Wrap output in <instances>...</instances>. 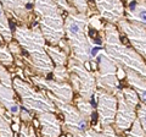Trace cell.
Segmentation results:
<instances>
[{
  "instance_id": "ac0fdd59",
  "label": "cell",
  "mask_w": 146,
  "mask_h": 137,
  "mask_svg": "<svg viewBox=\"0 0 146 137\" xmlns=\"http://www.w3.org/2000/svg\"><path fill=\"white\" fill-rule=\"evenodd\" d=\"M123 71L125 72L128 83L133 87V89L136 92V94H138L139 99L144 104H146V79H144L143 76H140L139 74H136L135 71L130 70V68L123 67Z\"/></svg>"
},
{
  "instance_id": "52a82bcc",
  "label": "cell",
  "mask_w": 146,
  "mask_h": 137,
  "mask_svg": "<svg viewBox=\"0 0 146 137\" xmlns=\"http://www.w3.org/2000/svg\"><path fill=\"white\" fill-rule=\"evenodd\" d=\"M117 70V62L112 60L105 50H100L98 56V68L94 72L96 87L116 95L118 91L121 89Z\"/></svg>"
},
{
  "instance_id": "ba28073f",
  "label": "cell",
  "mask_w": 146,
  "mask_h": 137,
  "mask_svg": "<svg viewBox=\"0 0 146 137\" xmlns=\"http://www.w3.org/2000/svg\"><path fill=\"white\" fill-rule=\"evenodd\" d=\"M48 95L54 102L55 105H56L57 110H60L62 113V115H63L62 129L65 132H67V134H70L72 136V135L79 134V132H83L90 127V119L85 118L83 114H80V111L72 103L61 102V100L56 99L50 93H48Z\"/></svg>"
},
{
  "instance_id": "d6a6232c",
  "label": "cell",
  "mask_w": 146,
  "mask_h": 137,
  "mask_svg": "<svg viewBox=\"0 0 146 137\" xmlns=\"http://www.w3.org/2000/svg\"><path fill=\"white\" fill-rule=\"evenodd\" d=\"M27 122H22L20 125V130H18V137H29V130Z\"/></svg>"
},
{
  "instance_id": "e575fe53",
  "label": "cell",
  "mask_w": 146,
  "mask_h": 137,
  "mask_svg": "<svg viewBox=\"0 0 146 137\" xmlns=\"http://www.w3.org/2000/svg\"><path fill=\"white\" fill-rule=\"evenodd\" d=\"M21 3H23L25 5L27 6V9L32 12V10H33V3H34V0H21Z\"/></svg>"
},
{
  "instance_id": "ffe728a7",
  "label": "cell",
  "mask_w": 146,
  "mask_h": 137,
  "mask_svg": "<svg viewBox=\"0 0 146 137\" xmlns=\"http://www.w3.org/2000/svg\"><path fill=\"white\" fill-rule=\"evenodd\" d=\"M71 137H119L117 136L115 129L111 126H105L102 127V130H95V129H86L83 132H79V134L72 135Z\"/></svg>"
},
{
  "instance_id": "7a4b0ae2",
  "label": "cell",
  "mask_w": 146,
  "mask_h": 137,
  "mask_svg": "<svg viewBox=\"0 0 146 137\" xmlns=\"http://www.w3.org/2000/svg\"><path fill=\"white\" fill-rule=\"evenodd\" d=\"M90 19L86 13H68L63 20V30L67 43L70 45L71 56L83 62L88 67V64L96 59L94 54V44L88 36V26ZM89 68V67H88Z\"/></svg>"
},
{
  "instance_id": "4fadbf2b",
  "label": "cell",
  "mask_w": 146,
  "mask_h": 137,
  "mask_svg": "<svg viewBox=\"0 0 146 137\" xmlns=\"http://www.w3.org/2000/svg\"><path fill=\"white\" fill-rule=\"evenodd\" d=\"M100 17L107 24L116 25L118 21L124 19L125 6L122 0H94Z\"/></svg>"
},
{
  "instance_id": "d4e9b609",
  "label": "cell",
  "mask_w": 146,
  "mask_h": 137,
  "mask_svg": "<svg viewBox=\"0 0 146 137\" xmlns=\"http://www.w3.org/2000/svg\"><path fill=\"white\" fill-rule=\"evenodd\" d=\"M121 92L123 94V97H124V99L130 104L131 107L136 108L139 105L140 99H139L138 94H136V92L133 88H121Z\"/></svg>"
},
{
  "instance_id": "30bf717a",
  "label": "cell",
  "mask_w": 146,
  "mask_h": 137,
  "mask_svg": "<svg viewBox=\"0 0 146 137\" xmlns=\"http://www.w3.org/2000/svg\"><path fill=\"white\" fill-rule=\"evenodd\" d=\"M118 27L139 55L146 60V28L125 19L118 21Z\"/></svg>"
},
{
  "instance_id": "4dcf8cb0",
  "label": "cell",
  "mask_w": 146,
  "mask_h": 137,
  "mask_svg": "<svg viewBox=\"0 0 146 137\" xmlns=\"http://www.w3.org/2000/svg\"><path fill=\"white\" fill-rule=\"evenodd\" d=\"M57 4V6L60 7L61 11H66L67 13H76L77 10L73 6L70 5V3L67 1V0H55Z\"/></svg>"
},
{
  "instance_id": "d6986e66",
  "label": "cell",
  "mask_w": 146,
  "mask_h": 137,
  "mask_svg": "<svg viewBox=\"0 0 146 137\" xmlns=\"http://www.w3.org/2000/svg\"><path fill=\"white\" fill-rule=\"evenodd\" d=\"M46 53L49 58L51 59L52 64H55V66H66L68 61V53L66 50H62L61 48H58L57 45H46L45 47Z\"/></svg>"
},
{
  "instance_id": "2e32d148",
  "label": "cell",
  "mask_w": 146,
  "mask_h": 137,
  "mask_svg": "<svg viewBox=\"0 0 146 137\" xmlns=\"http://www.w3.org/2000/svg\"><path fill=\"white\" fill-rule=\"evenodd\" d=\"M0 4H1L4 11L17 19V21L23 22L25 25L32 21V12L27 9L23 3H21V0H0Z\"/></svg>"
},
{
  "instance_id": "9c48e42d",
  "label": "cell",
  "mask_w": 146,
  "mask_h": 137,
  "mask_svg": "<svg viewBox=\"0 0 146 137\" xmlns=\"http://www.w3.org/2000/svg\"><path fill=\"white\" fill-rule=\"evenodd\" d=\"M33 83L39 87L40 89H44L45 92L54 95L56 99L61 100L65 103H72L73 102V91L71 83L68 82H61L56 80H49L43 76H32Z\"/></svg>"
},
{
  "instance_id": "6da1fadb",
  "label": "cell",
  "mask_w": 146,
  "mask_h": 137,
  "mask_svg": "<svg viewBox=\"0 0 146 137\" xmlns=\"http://www.w3.org/2000/svg\"><path fill=\"white\" fill-rule=\"evenodd\" d=\"M16 42L21 45L22 50L28 54L31 66L36 74L48 76L54 70V64L46 53V40L40 31L39 25L29 28L27 25L16 26L12 32Z\"/></svg>"
},
{
  "instance_id": "8fae6325",
  "label": "cell",
  "mask_w": 146,
  "mask_h": 137,
  "mask_svg": "<svg viewBox=\"0 0 146 137\" xmlns=\"http://www.w3.org/2000/svg\"><path fill=\"white\" fill-rule=\"evenodd\" d=\"M98 97V115L99 124L102 127L111 126L115 122L117 113V97L112 93H108L104 89H96Z\"/></svg>"
},
{
  "instance_id": "7402d4cb",
  "label": "cell",
  "mask_w": 146,
  "mask_h": 137,
  "mask_svg": "<svg viewBox=\"0 0 146 137\" xmlns=\"http://www.w3.org/2000/svg\"><path fill=\"white\" fill-rule=\"evenodd\" d=\"M0 36H1V38L6 43H10L13 37L12 30L10 27V24H9V20L5 15V11H4L1 4H0Z\"/></svg>"
},
{
  "instance_id": "8992f818",
  "label": "cell",
  "mask_w": 146,
  "mask_h": 137,
  "mask_svg": "<svg viewBox=\"0 0 146 137\" xmlns=\"http://www.w3.org/2000/svg\"><path fill=\"white\" fill-rule=\"evenodd\" d=\"M67 70L70 72V81L73 91L78 93L79 97L91 100L98 89L94 72H91L83 62L72 56L68 58Z\"/></svg>"
},
{
  "instance_id": "277c9868",
  "label": "cell",
  "mask_w": 146,
  "mask_h": 137,
  "mask_svg": "<svg viewBox=\"0 0 146 137\" xmlns=\"http://www.w3.org/2000/svg\"><path fill=\"white\" fill-rule=\"evenodd\" d=\"M34 13L45 40L50 45H58L65 37L62 11L55 0H34Z\"/></svg>"
},
{
  "instance_id": "f546056e",
  "label": "cell",
  "mask_w": 146,
  "mask_h": 137,
  "mask_svg": "<svg viewBox=\"0 0 146 137\" xmlns=\"http://www.w3.org/2000/svg\"><path fill=\"white\" fill-rule=\"evenodd\" d=\"M0 83L7 86V87H12V77L11 74L9 72L5 66L0 64Z\"/></svg>"
},
{
  "instance_id": "1f68e13d",
  "label": "cell",
  "mask_w": 146,
  "mask_h": 137,
  "mask_svg": "<svg viewBox=\"0 0 146 137\" xmlns=\"http://www.w3.org/2000/svg\"><path fill=\"white\" fill-rule=\"evenodd\" d=\"M7 47H9V49H10L11 54H15V56H21L22 55V48L17 42H12L11 40Z\"/></svg>"
},
{
  "instance_id": "484cf974",
  "label": "cell",
  "mask_w": 146,
  "mask_h": 137,
  "mask_svg": "<svg viewBox=\"0 0 146 137\" xmlns=\"http://www.w3.org/2000/svg\"><path fill=\"white\" fill-rule=\"evenodd\" d=\"M51 74L54 75V80L56 81L68 82V80H70V72H68L66 66H54Z\"/></svg>"
},
{
  "instance_id": "d590c367",
  "label": "cell",
  "mask_w": 146,
  "mask_h": 137,
  "mask_svg": "<svg viewBox=\"0 0 146 137\" xmlns=\"http://www.w3.org/2000/svg\"><path fill=\"white\" fill-rule=\"evenodd\" d=\"M28 130H29V137H36L35 135V130H34V127L33 126H28Z\"/></svg>"
},
{
  "instance_id": "83f0119b",
  "label": "cell",
  "mask_w": 146,
  "mask_h": 137,
  "mask_svg": "<svg viewBox=\"0 0 146 137\" xmlns=\"http://www.w3.org/2000/svg\"><path fill=\"white\" fill-rule=\"evenodd\" d=\"M70 5L73 6L79 13H86L89 11V4L88 0H67Z\"/></svg>"
},
{
  "instance_id": "cb8c5ba5",
  "label": "cell",
  "mask_w": 146,
  "mask_h": 137,
  "mask_svg": "<svg viewBox=\"0 0 146 137\" xmlns=\"http://www.w3.org/2000/svg\"><path fill=\"white\" fill-rule=\"evenodd\" d=\"M0 64L4 66H11L13 64V56L6 44L0 45Z\"/></svg>"
},
{
  "instance_id": "5b68a950",
  "label": "cell",
  "mask_w": 146,
  "mask_h": 137,
  "mask_svg": "<svg viewBox=\"0 0 146 137\" xmlns=\"http://www.w3.org/2000/svg\"><path fill=\"white\" fill-rule=\"evenodd\" d=\"M12 88L15 89V92L21 98L22 105L25 107L26 110L32 111L34 114L44 111H57L56 105L49 98L48 93L44 89H35L29 83H27L21 79L12 80Z\"/></svg>"
},
{
  "instance_id": "9a60e30c",
  "label": "cell",
  "mask_w": 146,
  "mask_h": 137,
  "mask_svg": "<svg viewBox=\"0 0 146 137\" xmlns=\"http://www.w3.org/2000/svg\"><path fill=\"white\" fill-rule=\"evenodd\" d=\"M124 19L146 28V0H133L124 10Z\"/></svg>"
},
{
  "instance_id": "8d00e7d4",
  "label": "cell",
  "mask_w": 146,
  "mask_h": 137,
  "mask_svg": "<svg viewBox=\"0 0 146 137\" xmlns=\"http://www.w3.org/2000/svg\"><path fill=\"white\" fill-rule=\"evenodd\" d=\"M130 1H133V0H125V3L128 4V3H130Z\"/></svg>"
},
{
  "instance_id": "603a6c76",
  "label": "cell",
  "mask_w": 146,
  "mask_h": 137,
  "mask_svg": "<svg viewBox=\"0 0 146 137\" xmlns=\"http://www.w3.org/2000/svg\"><path fill=\"white\" fill-rule=\"evenodd\" d=\"M76 102V108L80 111V114H83L85 118H88L91 120V116H93V113H94V108L91 105L90 100H86L82 97H78L74 99Z\"/></svg>"
},
{
  "instance_id": "f1b7e54d",
  "label": "cell",
  "mask_w": 146,
  "mask_h": 137,
  "mask_svg": "<svg viewBox=\"0 0 146 137\" xmlns=\"http://www.w3.org/2000/svg\"><path fill=\"white\" fill-rule=\"evenodd\" d=\"M136 118L140 121V125L146 134V104H144L143 102L139 103V105L136 107Z\"/></svg>"
},
{
  "instance_id": "7c38bea8",
  "label": "cell",
  "mask_w": 146,
  "mask_h": 137,
  "mask_svg": "<svg viewBox=\"0 0 146 137\" xmlns=\"http://www.w3.org/2000/svg\"><path fill=\"white\" fill-rule=\"evenodd\" d=\"M117 97V113L115 118V131L123 132L130 129L136 119V108L131 107L123 97L121 89L116 94Z\"/></svg>"
},
{
  "instance_id": "e0dca14e",
  "label": "cell",
  "mask_w": 146,
  "mask_h": 137,
  "mask_svg": "<svg viewBox=\"0 0 146 137\" xmlns=\"http://www.w3.org/2000/svg\"><path fill=\"white\" fill-rule=\"evenodd\" d=\"M0 107L11 114L12 118H18L21 107L15 98V89L0 83Z\"/></svg>"
},
{
  "instance_id": "836d02e7",
  "label": "cell",
  "mask_w": 146,
  "mask_h": 137,
  "mask_svg": "<svg viewBox=\"0 0 146 137\" xmlns=\"http://www.w3.org/2000/svg\"><path fill=\"white\" fill-rule=\"evenodd\" d=\"M20 116H21V120L22 122H31L32 121V116H31V114L28 113V110H21L20 113Z\"/></svg>"
},
{
  "instance_id": "3957f363",
  "label": "cell",
  "mask_w": 146,
  "mask_h": 137,
  "mask_svg": "<svg viewBox=\"0 0 146 137\" xmlns=\"http://www.w3.org/2000/svg\"><path fill=\"white\" fill-rule=\"evenodd\" d=\"M104 50L115 60L118 65L124 68H130L136 74L146 79V62L134 49L127 47L121 40L119 31L112 24L104 27Z\"/></svg>"
},
{
  "instance_id": "74e56055",
  "label": "cell",
  "mask_w": 146,
  "mask_h": 137,
  "mask_svg": "<svg viewBox=\"0 0 146 137\" xmlns=\"http://www.w3.org/2000/svg\"><path fill=\"white\" fill-rule=\"evenodd\" d=\"M1 39H3V38H1V36H0V45H1Z\"/></svg>"
},
{
  "instance_id": "44dd1931",
  "label": "cell",
  "mask_w": 146,
  "mask_h": 137,
  "mask_svg": "<svg viewBox=\"0 0 146 137\" xmlns=\"http://www.w3.org/2000/svg\"><path fill=\"white\" fill-rule=\"evenodd\" d=\"M11 119V114L0 107V137H13Z\"/></svg>"
},
{
  "instance_id": "4316f807",
  "label": "cell",
  "mask_w": 146,
  "mask_h": 137,
  "mask_svg": "<svg viewBox=\"0 0 146 137\" xmlns=\"http://www.w3.org/2000/svg\"><path fill=\"white\" fill-rule=\"evenodd\" d=\"M127 137H146V134H145V131L143 130V127H141L140 121L138 120V118L135 119L133 125L130 126V131L128 132Z\"/></svg>"
},
{
  "instance_id": "5bb4252c",
  "label": "cell",
  "mask_w": 146,
  "mask_h": 137,
  "mask_svg": "<svg viewBox=\"0 0 146 137\" xmlns=\"http://www.w3.org/2000/svg\"><path fill=\"white\" fill-rule=\"evenodd\" d=\"M36 119H38V124L40 126L42 137H60L62 132V124L55 113H39L36 114Z\"/></svg>"
}]
</instances>
